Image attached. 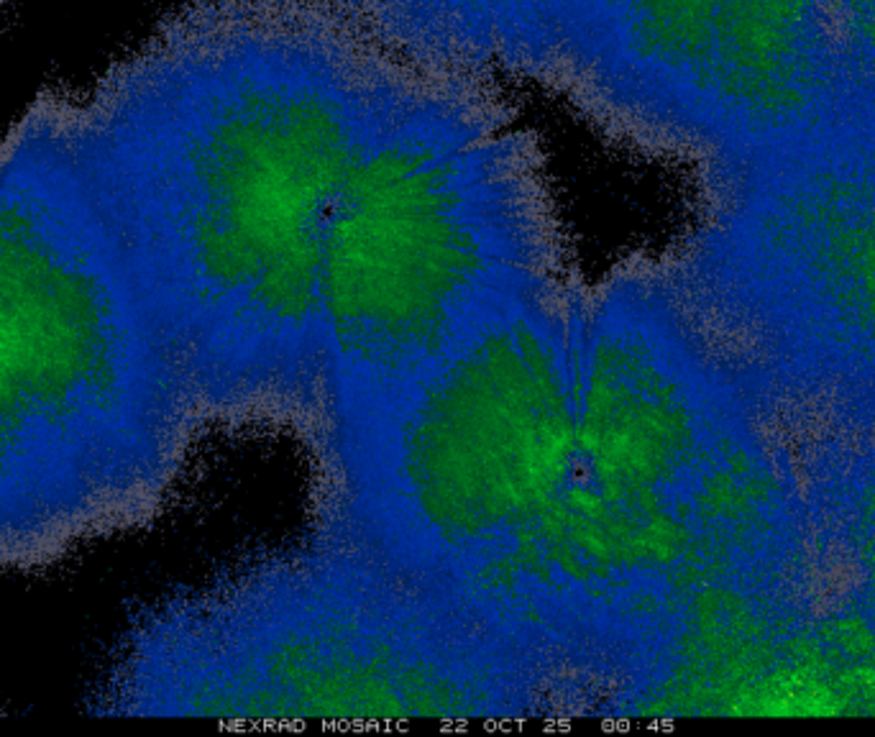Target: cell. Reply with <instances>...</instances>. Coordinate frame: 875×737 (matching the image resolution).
<instances>
[{
	"mask_svg": "<svg viewBox=\"0 0 875 737\" xmlns=\"http://www.w3.org/2000/svg\"><path fill=\"white\" fill-rule=\"evenodd\" d=\"M407 67L300 0H192L54 116L205 428L318 438L325 226Z\"/></svg>",
	"mask_w": 875,
	"mask_h": 737,
	"instance_id": "1",
	"label": "cell"
},
{
	"mask_svg": "<svg viewBox=\"0 0 875 737\" xmlns=\"http://www.w3.org/2000/svg\"><path fill=\"white\" fill-rule=\"evenodd\" d=\"M205 430L54 116L0 144V574L146 528Z\"/></svg>",
	"mask_w": 875,
	"mask_h": 737,
	"instance_id": "2",
	"label": "cell"
},
{
	"mask_svg": "<svg viewBox=\"0 0 875 737\" xmlns=\"http://www.w3.org/2000/svg\"><path fill=\"white\" fill-rule=\"evenodd\" d=\"M535 134L497 85L410 64L323 236V428H359L492 320L576 290Z\"/></svg>",
	"mask_w": 875,
	"mask_h": 737,
	"instance_id": "3",
	"label": "cell"
},
{
	"mask_svg": "<svg viewBox=\"0 0 875 737\" xmlns=\"http://www.w3.org/2000/svg\"><path fill=\"white\" fill-rule=\"evenodd\" d=\"M90 699L103 717H568L553 668L469 599L313 535L151 604Z\"/></svg>",
	"mask_w": 875,
	"mask_h": 737,
	"instance_id": "4",
	"label": "cell"
},
{
	"mask_svg": "<svg viewBox=\"0 0 875 737\" xmlns=\"http://www.w3.org/2000/svg\"><path fill=\"white\" fill-rule=\"evenodd\" d=\"M581 290L492 320L387 410L320 441L313 538L469 599L566 482Z\"/></svg>",
	"mask_w": 875,
	"mask_h": 737,
	"instance_id": "5",
	"label": "cell"
},
{
	"mask_svg": "<svg viewBox=\"0 0 875 737\" xmlns=\"http://www.w3.org/2000/svg\"><path fill=\"white\" fill-rule=\"evenodd\" d=\"M566 95L714 185L875 121V0H599Z\"/></svg>",
	"mask_w": 875,
	"mask_h": 737,
	"instance_id": "6",
	"label": "cell"
},
{
	"mask_svg": "<svg viewBox=\"0 0 875 737\" xmlns=\"http://www.w3.org/2000/svg\"><path fill=\"white\" fill-rule=\"evenodd\" d=\"M389 54L481 82L566 90L599 0H300Z\"/></svg>",
	"mask_w": 875,
	"mask_h": 737,
	"instance_id": "7",
	"label": "cell"
},
{
	"mask_svg": "<svg viewBox=\"0 0 875 737\" xmlns=\"http://www.w3.org/2000/svg\"><path fill=\"white\" fill-rule=\"evenodd\" d=\"M8 0H0V18H3V11H6Z\"/></svg>",
	"mask_w": 875,
	"mask_h": 737,
	"instance_id": "8",
	"label": "cell"
}]
</instances>
